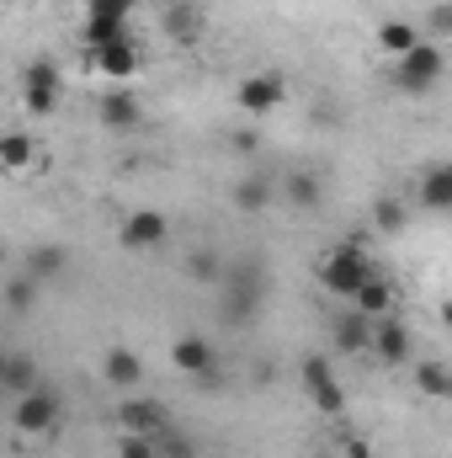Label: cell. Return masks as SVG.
<instances>
[{
	"mask_svg": "<svg viewBox=\"0 0 452 458\" xmlns=\"http://www.w3.org/2000/svg\"><path fill=\"white\" fill-rule=\"evenodd\" d=\"M117 458H160V443H155V437H138V432H122Z\"/></svg>",
	"mask_w": 452,
	"mask_h": 458,
	"instance_id": "cell-31",
	"label": "cell"
},
{
	"mask_svg": "<svg viewBox=\"0 0 452 458\" xmlns=\"http://www.w3.org/2000/svg\"><path fill=\"white\" fill-rule=\"evenodd\" d=\"M442 326H448V331H452V299H448V304H442Z\"/></svg>",
	"mask_w": 452,
	"mask_h": 458,
	"instance_id": "cell-35",
	"label": "cell"
},
{
	"mask_svg": "<svg viewBox=\"0 0 452 458\" xmlns=\"http://www.w3.org/2000/svg\"><path fill=\"white\" fill-rule=\"evenodd\" d=\"M421 203H426L431 214H452V160L421 171Z\"/></svg>",
	"mask_w": 452,
	"mask_h": 458,
	"instance_id": "cell-13",
	"label": "cell"
},
{
	"mask_svg": "<svg viewBox=\"0 0 452 458\" xmlns=\"http://www.w3.org/2000/svg\"><path fill=\"white\" fill-rule=\"evenodd\" d=\"M117 421H122V432H138V437H160V432L171 427L155 400H122V405H117Z\"/></svg>",
	"mask_w": 452,
	"mask_h": 458,
	"instance_id": "cell-10",
	"label": "cell"
},
{
	"mask_svg": "<svg viewBox=\"0 0 452 458\" xmlns=\"http://www.w3.org/2000/svg\"><path fill=\"white\" fill-rule=\"evenodd\" d=\"M372 277V261L356 250V245H336V250H325V261H320V288L325 293H340V299H356V288Z\"/></svg>",
	"mask_w": 452,
	"mask_h": 458,
	"instance_id": "cell-1",
	"label": "cell"
},
{
	"mask_svg": "<svg viewBox=\"0 0 452 458\" xmlns=\"http://www.w3.org/2000/svg\"><path fill=\"white\" fill-rule=\"evenodd\" d=\"M86 48L96 54V48H107V43H122L128 38V21H113V16H86Z\"/></svg>",
	"mask_w": 452,
	"mask_h": 458,
	"instance_id": "cell-23",
	"label": "cell"
},
{
	"mask_svg": "<svg viewBox=\"0 0 452 458\" xmlns=\"http://www.w3.org/2000/svg\"><path fill=\"white\" fill-rule=\"evenodd\" d=\"M59 427V389L54 384H38L32 394L16 400V432L21 437H48Z\"/></svg>",
	"mask_w": 452,
	"mask_h": 458,
	"instance_id": "cell-3",
	"label": "cell"
},
{
	"mask_svg": "<svg viewBox=\"0 0 452 458\" xmlns=\"http://www.w3.org/2000/svg\"><path fill=\"white\" fill-rule=\"evenodd\" d=\"M165 32H171V38H181V43H192V38L203 32V16H197V5H192V0H176V5H165Z\"/></svg>",
	"mask_w": 452,
	"mask_h": 458,
	"instance_id": "cell-21",
	"label": "cell"
},
{
	"mask_svg": "<svg viewBox=\"0 0 452 458\" xmlns=\"http://www.w3.org/2000/svg\"><path fill=\"white\" fill-rule=\"evenodd\" d=\"M372 326H378V320H367L362 310H351V315H340V320H336V331H331V336H336V346L351 357V352H367V346H372Z\"/></svg>",
	"mask_w": 452,
	"mask_h": 458,
	"instance_id": "cell-15",
	"label": "cell"
},
{
	"mask_svg": "<svg viewBox=\"0 0 452 458\" xmlns=\"http://www.w3.org/2000/svg\"><path fill=\"white\" fill-rule=\"evenodd\" d=\"M21 102H27V113H38V117H48L59 107V70L48 59H32L21 70Z\"/></svg>",
	"mask_w": 452,
	"mask_h": 458,
	"instance_id": "cell-5",
	"label": "cell"
},
{
	"mask_svg": "<svg viewBox=\"0 0 452 458\" xmlns=\"http://www.w3.org/2000/svg\"><path fill=\"white\" fill-rule=\"evenodd\" d=\"M234 203H239L245 214H261V208L272 203V182H266V176H245V182L234 187Z\"/></svg>",
	"mask_w": 452,
	"mask_h": 458,
	"instance_id": "cell-25",
	"label": "cell"
},
{
	"mask_svg": "<svg viewBox=\"0 0 452 458\" xmlns=\"http://www.w3.org/2000/svg\"><path fill=\"white\" fill-rule=\"evenodd\" d=\"M32 288H38V283H32L27 272L11 277V283H5V310H11V315H27V310H32Z\"/></svg>",
	"mask_w": 452,
	"mask_h": 458,
	"instance_id": "cell-29",
	"label": "cell"
},
{
	"mask_svg": "<svg viewBox=\"0 0 452 458\" xmlns=\"http://www.w3.org/2000/svg\"><path fill=\"white\" fill-rule=\"evenodd\" d=\"M372 225L383 229V234H399L405 229V203L399 198H378L372 203Z\"/></svg>",
	"mask_w": 452,
	"mask_h": 458,
	"instance_id": "cell-27",
	"label": "cell"
},
{
	"mask_svg": "<svg viewBox=\"0 0 452 458\" xmlns=\"http://www.w3.org/2000/svg\"><path fill=\"white\" fill-rule=\"evenodd\" d=\"M102 123H107V128H133V123H138V97H133L128 86L107 91V97H102Z\"/></svg>",
	"mask_w": 452,
	"mask_h": 458,
	"instance_id": "cell-18",
	"label": "cell"
},
{
	"mask_svg": "<svg viewBox=\"0 0 452 458\" xmlns=\"http://www.w3.org/2000/svg\"><path fill=\"white\" fill-rule=\"evenodd\" d=\"M165 234H171V219H165L160 208H138V214H128V219H122V229H117L122 250H155Z\"/></svg>",
	"mask_w": 452,
	"mask_h": 458,
	"instance_id": "cell-6",
	"label": "cell"
},
{
	"mask_svg": "<svg viewBox=\"0 0 452 458\" xmlns=\"http://www.w3.org/2000/svg\"><path fill=\"white\" fill-rule=\"evenodd\" d=\"M415 43H421V32H415L410 21H383V27H378V48L394 54V59H405Z\"/></svg>",
	"mask_w": 452,
	"mask_h": 458,
	"instance_id": "cell-22",
	"label": "cell"
},
{
	"mask_svg": "<svg viewBox=\"0 0 452 458\" xmlns=\"http://www.w3.org/2000/svg\"><path fill=\"white\" fill-rule=\"evenodd\" d=\"M394 81H399V91L426 97V91L442 81V54H437L431 43H415L405 59H394Z\"/></svg>",
	"mask_w": 452,
	"mask_h": 458,
	"instance_id": "cell-2",
	"label": "cell"
},
{
	"mask_svg": "<svg viewBox=\"0 0 452 458\" xmlns=\"http://www.w3.org/2000/svg\"><path fill=\"white\" fill-rule=\"evenodd\" d=\"M0 165H5L11 176L27 171V165H32V139H27V133H5V139H0Z\"/></svg>",
	"mask_w": 452,
	"mask_h": 458,
	"instance_id": "cell-24",
	"label": "cell"
},
{
	"mask_svg": "<svg viewBox=\"0 0 452 458\" xmlns=\"http://www.w3.org/2000/svg\"><path fill=\"white\" fill-rule=\"evenodd\" d=\"M171 362L181 373H192V378H219V352H213L208 336H181V342L171 346Z\"/></svg>",
	"mask_w": 452,
	"mask_h": 458,
	"instance_id": "cell-8",
	"label": "cell"
},
{
	"mask_svg": "<svg viewBox=\"0 0 452 458\" xmlns=\"http://www.w3.org/2000/svg\"><path fill=\"white\" fill-rule=\"evenodd\" d=\"M437 21H442V27H452V5H442V11H437Z\"/></svg>",
	"mask_w": 452,
	"mask_h": 458,
	"instance_id": "cell-34",
	"label": "cell"
},
{
	"mask_svg": "<svg viewBox=\"0 0 452 458\" xmlns=\"http://www.w3.org/2000/svg\"><path fill=\"white\" fill-rule=\"evenodd\" d=\"M288 198H293V208H314L320 203V182L309 171H293L288 176Z\"/></svg>",
	"mask_w": 452,
	"mask_h": 458,
	"instance_id": "cell-28",
	"label": "cell"
},
{
	"mask_svg": "<svg viewBox=\"0 0 452 458\" xmlns=\"http://www.w3.org/2000/svg\"><path fill=\"white\" fill-rule=\"evenodd\" d=\"M64 261H70L64 245H32V250H27V277H32V283H48V277L64 272Z\"/></svg>",
	"mask_w": 452,
	"mask_h": 458,
	"instance_id": "cell-19",
	"label": "cell"
},
{
	"mask_svg": "<svg viewBox=\"0 0 452 458\" xmlns=\"http://www.w3.org/2000/svg\"><path fill=\"white\" fill-rule=\"evenodd\" d=\"M346 454H351V458H367V443H362V437H346Z\"/></svg>",
	"mask_w": 452,
	"mask_h": 458,
	"instance_id": "cell-33",
	"label": "cell"
},
{
	"mask_svg": "<svg viewBox=\"0 0 452 458\" xmlns=\"http://www.w3.org/2000/svg\"><path fill=\"white\" fill-rule=\"evenodd\" d=\"M415 389L426 400H452V368L448 362H415Z\"/></svg>",
	"mask_w": 452,
	"mask_h": 458,
	"instance_id": "cell-20",
	"label": "cell"
},
{
	"mask_svg": "<svg viewBox=\"0 0 452 458\" xmlns=\"http://www.w3.org/2000/svg\"><path fill=\"white\" fill-rule=\"evenodd\" d=\"M155 443H160V458H197L192 437H187V432H176V427H165V432H160Z\"/></svg>",
	"mask_w": 452,
	"mask_h": 458,
	"instance_id": "cell-30",
	"label": "cell"
},
{
	"mask_svg": "<svg viewBox=\"0 0 452 458\" xmlns=\"http://www.w3.org/2000/svg\"><path fill=\"white\" fill-rule=\"evenodd\" d=\"M187 277L192 283H219L224 277V256L219 250H192L187 256Z\"/></svg>",
	"mask_w": 452,
	"mask_h": 458,
	"instance_id": "cell-26",
	"label": "cell"
},
{
	"mask_svg": "<svg viewBox=\"0 0 452 458\" xmlns=\"http://www.w3.org/2000/svg\"><path fill=\"white\" fill-rule=\"evenodd\" d=\"M102 373H107V384H113V389H133V384L144 378V362H138V352L113 346V352H107V362H102Z\"/></svg>",
	"mask_w": 452,
	"mask_h": 458,
	"instance_id": "cell-16",
	"label": "cell"
},
{
	"mask_svg": "<svg viewBox=\"0 0 452 458\" xmlns=\"http://www.w3.org/2000/svg\"><path fill=\"white\" fill-rule=\"evenodd\" d=\"M96 64H102V75H113V81H128V75L138 70V48H133V38L96 48Z\"/></svg>",
	"mask_w": 452,
	"mask_h": 458,
	"instance_id": "cell-17",
	"label": "cell"
},
{
	"mask_svg": "<svg viewBox=\"0 0 452 458\" xmlns=\"http://www.w3.org/2000/svg\"><path fill=\"white\" fill-rule=\"evenodd\" d=\"M351 304H356L367 320H389V315H394V283H389L383 272H372V277L356 288V299H351Z\"/></svg>",
	"mask_w": 452,
	"mask_h": 458,
	"instance_id": "cell-11",
	"label": "cell"
},
{
	"mask_svg": "<svg viewBox=\"0 0 452 458\" xmlns=\"http://www.w3.org/2000/svg\"><path fill=\"white\" fill-rule=\"evenodd\" d=\"M282 97H288V86H282V75H250V81H239V91H234V102L245 107V113H272V107H282Z\"/></svg>",
	"mask_w": 452,
	"mask_h": 458,
	"instance_id": "cell-9",
	"label": "cell"
},
{
	"mask_svg": "<svg viewBox=\"0 0 452 458\" xmlns=\"http://www.w3.org/2000/svg\"><path fill=\"white\" fill-rule=\"evenodd\" d=\"M0 384H5V394H11V400H21V394H32L43 378H38V362H32L27 352H11V357H5V368H0Z\"/></svg>",
	"mask_w": 452,
	"mask_h": 458,
	"instance_id": "cell-14",
	"label": "cell"
},
{
	"mask_svg": "<svg viewBox=\"0 0 452 458\" xmlns=\"http://www.w3.org/2000/svg\"><path fill=\"white\" fill-rule=\"evenodd\" d=\"M372 352L389 362V368H399V362H410V331L389 315V320H378L372 326Z\"/></svg>",
	"mask_w": 452,
	"mask_h": 458,
	"instance_id": "cell-12",
	"label": "cell"
},
{
	"mask_svg": "<svg viewBox=\"0 0 452 458\" xmlns=\"http://www.w3.org/2000/svg\"><path fill=\"white\" fill-rule=\"evenodd\" d=\"M133 0H86V16H113V21H128Z\"/></svg>",
	"mask_w": 452,
	"mask_h": 458,
	"instance_id": "cell-32",
	"label": "cell"
},
{
	"mask_svg": "<svg viewBox=\"0 0 452 458\" xmlns=\"http://www.w3.org/2000/svg\"><path fill=\"white\" fill-rule=\"evenodd\" d=\"M239 277H234V293H229V320L234 326H245L250 315H255V304H261V293H266V267H234Z\"/></svg>",
	"mask_w": 452,
	"mask_h": 458,
	"instance_id": "cell-7",
	"label": "cell"
},
{
	"mask_svg": "<svg viewBox=\"0 0 452 458\" xmlns=\"http://www.w3.org/2000/svg\"><path fill=\"white\" fill-rule=\"evenodd\" d=\"M304 389H309V400H314L320 416H340L346 411V389H340L336 368L325 357H304Z\"/></svg>",
	"mask_w": 452,
	"mask_h": 458,
	"instance_id": "cell-4",
	"label": "cell"
}]
</instances>
